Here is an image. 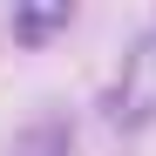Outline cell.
Returning <instances> with one entry per match:
<instances>
[{
  "label": "cell",
  "instance_id": "obj_1",
  "mask_svg": "<svg viewBox=\"0 0 156 156\" xmlns=\"http://www.w3.org/2000/svg\"><path fill=\"white\" fill-rule=\"evenodd\" d=\"M109 122L115 129H149L156 122V34H143L122 61V82L109 88Z\"/></svg>",
  "mask_w": 156,
  "mask_h": 156
},
{
  "label": "cell",
  "instance_id": "obj_2",
  "mask_svg": "<svg viewBox=\"0 0 156 156\" xmlns=\"http://www.w3.org/2000/svg\"><path fill=\"white\" fill-rule=\"evenodd\" d=\"M68 149H75V129H68L61 115H41V122H27V129L14 136L7 156H68Z\"/></svg>",
  "mask_w": 156,
  "mask_h": 156
},
{
  "label": "cell",
  "instance_id": "obj_3",
  "mask_svg": "<svg viewBox=\"0 0 156 156\" xmlns=\"http://www.w3.org/2000/svg\"><path fill=\"white\" fill-rule=\"evenodd\" d=\"M68 20H75V7H68V0H55V7H14L7 27H14V41H41V34L68 27Z\"/></svg>",
  "mask_w": 156,
  "mask_h": 156
}]
</instances>
